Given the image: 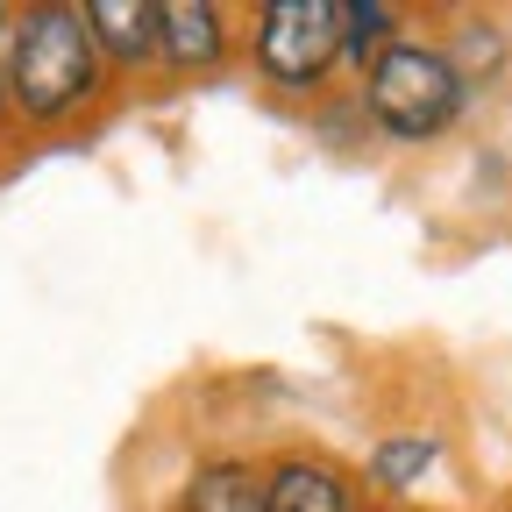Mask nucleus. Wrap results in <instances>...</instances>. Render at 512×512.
Wrapping results in <instances>:
<instances>
[{
    "label": "nucleus",
    "instance_id": "f257e3e1",
    "mask_svg": "<svg viewBox=\"0 0 512 512\" xmlns=\"http://www.w3.org/2000/svg\"><path fill=\"white\" fill-rule=\"evenodd\" d=\"M100 100V50L86 8L36 0L8 15V107L29 128H64Z\"/></svg>",
    "mask_w": 512,
    "mask_h": 512
},
{
    "label": "nucleus",
    "instance_id": "f03ea898",
    "mask_svg": "<svg viewBox=\"0 0 512 512\" xmlns=\"http://www.w3.org/2000/svg\"><path fill=\"white\" fill-rule=\"evenodd\" d=\"M463 100H470V86L456 72V57L434 43L399 36L363 64V107L392 143H434L441 128H456Z\"/></svg>",
    "mask_w": 512,
    "mask_h": 512
},
{
    "label": "nucleus",
    "instance_id": "7ed1b4c3",
    "mask_svg": "<svg viewBox=\"0 0 512 512\" xmlns=\"http://www.w3.org/2000/svg\"><path fill=\"white\" fill-rule=\"evenodd\" d=\"M256 72L285 93H313L342 64V0H264L249 29Z\"/></svg>",
    "mask_w": 512,
    "mask_h": 512
},
{
    "label": "nucleus",
    "instance_id": "20e7f679",
    "mask_svg": "<svg viewBox=\"0 0 512 512\" xmlns=\"http://www.w3.org/2000/svg\"><path fill=\"white\" fill-rule=\"evenodd\" d=\"M157 57L171 72H214L228 57L221 8H207V0H171V8H157Z\"/></svg>",
    "mask_w": 512,
    "mask_h": 512
},
{
    "label": "nucleus",
    "instance_id": "39448f33",
    "mask_svg": "<svg viewBox=\"0 0 512 512\" xmlns=\"http://www.w3.org/2000/svg\"><path fill=\"white\" fill-rule=\"evenodd\" d=\"M264 505L271 512H356V491L335 463L320 456H285L264 470Z\"/></svg>",
    "mask_w": 512,
    "mask_h": 512
},
{
    "label": "nucleus",
    "instance_id": "423d86ee",
    "mask_svg": "<svg viewBox=\"0 0 512 512\" xmlns=\"http://www.w3.org/2000/svg\"><path fill=\"white\" fill-rule=\"evenodd\" d=\"M86 29H93L100 64L136 72V64L157 57V8L150 0H86Z\"/></svg>",
    "mask_w": 512,
    "mask_h": 512
},
{
    "label": "nucleus",
    "instance_id": "0eeeda50",
    "mask_svg": "<svg viewBox=\"0 0 512 512\" xmlns=\"http://www.w3.org/2000/svg\"><path fill=\"white\" fill-rule=\"evenodd\" d=\"M185 512H271L264 505V470L249 463H207L185 484Z\"/></svg>",
    "mask_w": 512,
    "mask_h": 512
},
{
    "label": "nucleus",
    "instance_id": "6e6552de",
    "mask_svg": "<svg viewBox=\"0 0 512 512\" xmlns=\"http://www.w3.org/2000/svg\"><path fill=\"white\" fill-rule=\"evenodd\" d=\"M434 456H441V441L434 434H392V441H377L370 448V484L377 491H413L427 470H434Z\"/></svg>",
    "mask_w": 512,
    "mask_h": 512
},
{
    "label": "nucleus",
    "instance_id": "1a4fd4ad",
    "mask_svg": "<svg viewBox=\"0 0 512 512\" xmlns=\"http://www.w3.org/2000/svg\"><path fill=\"white\" fill-rule=\"evenodd\" d=\"M384 43H399V15L384 0H342V57L370 64Z\"/></svg>",
    "mask_w": 512,
    "mask_h": 512
},
{
    "label": "nucleus",
    "instance_id": "9d476101",
    "mask_svg": "<svg viewBox=\"0 0 512 512\" xmlns=\"http://www.w3.org/2000/svg\"><path fill=\"white\" fill-rule=\"evenodd\" d=\"M0 121H8V8H0Z\"/></svg>",
    "mask_w": 512,
    "mask_h": 512
}]
</instances>
